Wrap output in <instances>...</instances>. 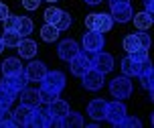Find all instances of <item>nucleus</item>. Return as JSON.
Here are the masks:
<instances>
[{"label":"nucleus","mask_w":154,"mask_h":128,"mask_svg":"<svg viewBox=\"0 0 154 128\" xmlns=\"http://www.w3.org/2000/svg\"><path fill=\"white\" fill-rule=\"evenodd\" d=\"M93 57H95V53H93V51H85V49H81V51L69 61L71 73H73L75 77H81L89 67H93Z\"/></svg>","instance_id":"f257e3e1"},{"label":"nucleus","mask_w":154,"mask_h":128,"mask_svg":"<svg viewBox=\"0 0 154 128\" xmlns=\"http://www.w3.org/2000/svg\"><path fill=\"white\" fill-rule=\"evenodd\" d=\"M85 27L89 30H100V33H108L114 27V18L112 14H103V12H95V14L85 16Z\"/></svg>","instance_id":"f03ea898"},{"label":"nucleus","mask_w":154,"mask_h":128,"mask_svg":"<svg viewBox=\"0 0 154 128\" xmlns=\"http://www.w3.org/2000/svg\"><path fill=\"white\" fill-rule=\"evenodd\" d=\"M126 116H128V110H126V106H124L122 100L108 102V106H106V118H103V120H108L112 126H120Z\"/></svg>","instance_id":"7ed1b4c3"},{"label":"nucleus","mask_w":154,"mask_h":128,"mask_svg":"<svg viewBox=\"0 0 154 128\" xmlns=\"http://www.w3.org/2000/svg\"><path fill=\"white\" fill-rule=\"evenodd\" d=\"M109 94H112L116 100L130 98V94H132V82H130V77H128V75L114 77V79L109 82Z\"/></svg>","instance_id":"20e7f679"},{"label":"nucleus","mask_w":154,"mask_h":128,"mask_svg":"<svg viewBox=\"0 0 154 128\" xmlns=\"http://www.w3.org/2000/svg\"><path fill=\"white\" fill-rule=\"evenodd\" d=\"M103 75H106V73H101L100 69L89 67L83 75H81V79H83V88H85V90H89V91L101 90V85H103Z\"/></svg>","instance_id":"39448f33"},{"label":"nucleus","mask_w":154,"mask_h":128,"mask_svg":"<svg viewBox=\"0 0 154 128\" xmlns=\"http://www.w3.org/2000/svg\"><path fill=\"white\" fill-rule=\"evenodd\" d=\"M51 112H49V106L47 104H38L35 110H32V116L29 120V126H35V128H43V126H51Z\"/></svg>","instance_id":"423d86ee"},{"label":"nucleus","mask_w":154,"mask_h":128,"mask_svg":"<svg viewBox=\"0 0 154 128\" xmlns=\"http://www.w3.org/2000/svg\"><path fill=\"white\" fill-rule=\"evenodd\" d=\"M103 43H106V39H103V33H100V30H89V33L83 35V49L85 51L97 53L103 49Z\"/></svg>","instance_id":"0eeeda50"},{"label":"nucleus","mask_w":154,"mask_h":128,"mask_svg":"<svg viewBox=\"0 0 154 128\" xmlns=\"http://www.w3.org/2000/svg\"><path fill=\"white\" fill-rule=\"evenodd\" d=\"M41 83L45 88H49V90H53L55 94H61L63 88H65V73L63 71H47L45 79Z\"/></svg>","instance_id":"6e6552de"},{"label":"nucleus","mask_w":154,"mask_h":128,"mask_svg":"<svg viewBox=\"0 0 154 128\" xmlns=\"http://www.w3.org/2000/svg\"><path fill=\"white\" fill-rule=\"evenodd\" d=\"M47 65L43 63V61H31L26 67H24V75H26V79L29 82H43L47 75Z\"/></svg>","instance_id":"1a4fd4ad"},{"label":"nucleus","mask_w":154,"mask_h":128,"mask_svg":"<svg viewBox=\"0 0 154 128\" xmlns=\"http://www.w3.org/2000/svg\"><path fill=\"white\" fill-rule=\"evenodd\" d=\"M79 51H81V49H79V45H77L73 39H65V41H61L59 47H57V55H59V59L67 61V63H69Z\"/></svg>","instance_id":"9d476101"},{"label":"nucleus","mask_w":154,"mask_h":128,"mask_svg":"<svg viewBox=\"0 0 154 128\" xmlns=\"http://www.w3.org/2000/svg\"><path fill=\"white\" fill-rule=\"evenodd\" d=\"M109 14L114 18V23H128V21H132V16H134V10H132L130 2H124V4H114Z\"/></svg>","instance_id":"9b49d317"},{"label":"nucleus","mask_w":154,"mask_h":128,"mask_svg":"<svg viewBox=\"0 0 154 128\" xmlns=\"http://www.w3.org/2000/svg\"><path fill=\"white\" fill-rule=\"evenodd\" d=\"M26 83H29V79L24 75V71L18 73V75H4V79H2V85H6L8 90H12L16 96L26 88Z\"/></svg>","instance_id":"f8f14e48"},{"label":"nucleus","mask_w":154,"mask_h":128,"mask_svg":"<svg viewBox=\"0 0 154 128\" xmlns=\"http://www.w3.org/2000/svg\"><path fill=\"white\" fill-rule=\"evenodd\" d=\"M93 67L100 69L101 73H109L114 69V57L109 53H103V51H97L95 57H93Z\"/></svg>","instance_id":"ddd939ff"},{"label":"nucleus","mask_w":154,"mask_h":128,"mask_svg":"<svg viewBox=\"0 0 154 128\" xmlns=\"http://www.w3.org/2000/svg\"><path fill=\"white\" fill-rule=\"evenodd\" d=\"M106 106H108L106 100L95 98L87 104V114L91 116L93 120H103V118H106Z\"/></svg>","instance_id":"4468645a"},{"label":"nucleus","mask_w":154,"mask_h":128,"mask_svg":"<svg viewBox=\"0 0 154 128\" xmlns=\"http://www.w3.org/2000/svg\"><path fill=\"white\" fill-rule=\"evenodd\" d=\"M16 51L20 53V57H23V59H32V57L37 55L38 47H37V43H35V41L23 37V39H20V43L16 45Z\"/></svg>","instance_id":"2eb2a0df"},{"label":"nucleus","mask_w":154,"mask_h":128,"mask_svg":"<svg viewBox=\"0 0 154 128\" xmlns=\"http://www.w3.org/2000/svg\"><path fill=\"white\" fill-rule=\"evenodd\" d=\"M2 75H18V73H23L24 67L20 65V59H16V57H8V59L2 61Z\"/></svg>","instance_id":"dca6fc26"},{"label":"nucleus","mask_w":154,"mask_h":128,"mask_svg":"<svg viewBox=\"0 0 154 128\" xmlns=\"http://www.w3.org/2000/svg\"><path fill=\"white\" fill-rule=\"evenodd\" d=\"M32 110H35V108H31V106H24V104L18 106V108L14 110V114H12L16 126H29V120H31V116H32Z\"/></svg>","instance_id":"f3484780"},{"label":"nucleus","mask_w":154,"mask_h":128,"mask_svg":"<svg viewBox=\"0 0 154 128\" xmlns=\"http://www.w3.org/2000/svg\"><path fill=\"white\" fill-rule=\"evenodd\" d=\"M20 104L31 106V108H37L41 104V96H38V90H31V88H24L20 91Z\"/></svg>","instance_id":"a211bd4d"},{"label":"nucleus","mask_w":154,"mask_h":128,"mask_svg":"<svg viewBox=\"0 0 154 128\" xmlns=\"http://www.w3.org/2000/svg\"><path fill=\"white\" fill-rule=\"evenodd\" d=\"M120 67H122V73H124V75H128V77H138L140 75V65L132 59L130 55L122 59V65H120Z\"/></svg>","instance_id":"6ab92c4d"},{"label":"nucleus","mask_w":154,"mask_h":128,"mask_svg":"<svg viewBox=\"0 0 154 128\" xmlns=\"http://www.w3.org/2000/svg\"><path fill=\"white\" fill-rule=\"evenodd\" d=\"M14 100H16L14 91L8 90L6 85L0 83V108H2V110H10V106L14 104Z\"/></svg>","instance_id":"aec40b11"},{"label":"nucleus","mask_w":154,"mask_h":128,"mask_svg":"<svg viewBox=\"0 0 154 128\" xmlns=\"http://www.w3.org/2000/svg\"><path fill=\"white\" fill-rule=\"evenodd\" d=\"M49 112H51V116H57V118H63L65 114L69 112V104H67L65 100L57 98V100H53V102L49 104Z\"/></svg>","instance_id":"412c9836"},{"label":"nucleus","mask_w":154,"mask_h":128,"mask_svg":"<svg viewBox=\"0 0 154 128\" xmlns=\"http://www.w3.org/2000/svg\"><path fill=\"white\" fill-rule=\"evenodd\" d=\"M85 122H83V116L79 112H67L63 116V126L67 128H81Z\"/></svg>","instance_id":"4be33fe9"},{"label":"nucleus","mask_w":154,"mask_h":128,"mask_svg":"<svg viewBox=\"0 0 154 128\" xmlns=\"http://www.w3.org/2000/svg\"><path fill=\"white\" fill-rule=\"evenodd\" d=\"M59 33H61V30L57 29L55 24H49V23H47L45 27L41 29V39H43L45 43H53V41H57V39H59Z\"/></svg>","instance_id":"5701e85b"},{"label":"nucleus","mask_w":154,"mask_h":128,"mask_svg":"<svg viewBox=\"0 0 154 128\" xmlns=\"http://www.w3.org/2000/svg\"><path fill=\"white\" fill-rule=\"evenodd\" d=\"M132 18H134V24H136V29H138V30H148L150 27H152V21H150V16L146 14V10H144V12H138V14H134Z\"/></svg>","instance_id":"b1692460"},{"label":"nucleus","mask_w":154,"mask_h":128,"mask_svg":"<svg viewBox=\"0 0 154 128\" xmlns=\"http://www.w3.org/2000/svg\"><path fill=\"white\" fill-rule=\"evenodd\" d=\"M16 33L20 37H29L32 33V21L29 16H18V27H16Z\"/></svg>","instance_id":"393cba45"},{"label":"nucleus","mask_w":154,"mask_h":128,"mask_svg":"<svg viewBox=\"0 0 154 128\" xmlns=\"http://www.w3.org/2000/svg\"><path fill=\"white\" fill-rule=\"evenodd\" d=\"M0 37H2L4 47H16L18 43H20V39H23L16 30H4V35H0Z\"/></svg>","instance_id":"a878e982"},{"label":"nucleus","mask_w":154,"mask_h":128,"mask_svg":"<svg viewBox=\"0 0 154 128\" xmlns=\"http://www.w3.org/2000/svg\"><path fill=\"white\" fill-rule=\"evenodd\" d=\"M38 96H41V104H51L53 100L59 98V94H55L53 90H49V88H45L43 83H41V88H38Z\"/></svg>","instance_id":"bb28decb"},{"label":"nucleus","mask_w":154,"mask_h":128,"mask_svg":"<svg viewBox=\"0 0 154 128\" xmlns=\"http://www.w3.org/2000/svg\"><path fill=\"white\" fill-rule=\"evenodd\" d=\"M140 79H142V88H144V90H154V67H150L146 71V73H140Z\"/></svg>","instance_id":"cd10ccee"},{"label":"nucleus","mask_w":154,"mask_h":128,"mask_svg":"<svg viewBox=\"0 0 154 128\" xmlns=\"http://www.w3.org/2000/svg\"><path fill=\"white\" fill-rule=\"evenodd\" d=\"M124 49L128 53H134L136 49H142L140 43H138V39H136V35H126V37H124Z\"/></svg>","instance_id":"c85d7f7f"},{"label":"nucleus","mask_w":154,"mask_h":128,"mask_svg":"<svg viewBox=\"0 0 154 128\" xmlns=\"http://www.w3.org/2000/svg\"><path fill=\"white\" fill-rule=\"evenodd\" d=\"M59 16H61V10H59V8H57V6H49V8L45 10V23L55 24Z\"/></svg>","instance_id":"c756f323"},{"label":"nucleus","mask_w":154,"mask_h":128,"mask_svg":"<svg viewBox=\"0 0 154 128\" xmlns=\"http://www.w3.org/2000/svg\"><path fill=\"white\" fill-rule=\"evenodd\" d=\"M69 24H71V14H69V12H65V10H61V16L57 18L55 27H57L59 30H67V29H69Z\"/></svg>","instance_id":"7c9ffc66"},{"label":"nucleus","mask_w":154,"mask_h":128,"mask_svg":"<svg viewBox=\"0 0 154 128\" xmlns=\"http://www.w3.org/2000/svg\"><path fill=\"white\" fill-rule=\"evenodd\" d=\"M136 35V39H138V43L142 49H150V45H152V39H150V35H148L146 30H140V33H134Z\"/></svg>","instance_id":"2f4dec72"},{"label":"nucleus","mask_w":154,"mask_h":128,"mask_svg":"<svg viewBox=\"0 0 154 128\" xmlns=\"http://www.w3.org/2000/svg\"><path fill=\"white\" fill-rule=\"evenodd\" d=\"M120 126H124V128H140V126H142V120L136 118V116H126Z\"/></svg>","instance_id":"473e14b6"},{"label":"nucleus","mask_w":154,"mask_h":128,"mask_svg":"<svg viewBox=\"0 0 154 128\" xmlns=\"http://www.w3.org/2000/svg\"><path fill=\"white\" fill-rule=\"evenodd\" d=\"M2 23H4V30H16V27H18V16L8 14Z\"/></svg>","instance_id":"72a5a7b5"},{"label":"nucleus","mask_w":154,"mask_h":128,"mask_svg":"<svg viewBox=\"0 0 154 128\" xmlns=\"http://www.w3.org/2000/svg\"><path fill=\"white\" fill-rule=\"evenodd\" d=\"M16 126L14 124V118H12V114H8V110L4 112V116L0 118V128H12Z\"/></svg>","instance_id":"f704fd0d"},{"label":"nucleus","mask_w":154,"mask_h":128,"mask_svg":"<svg viewBox=\"0 0 154 128\" xmlns=\"http://www.w3.org/2000/svg\"><path fill=\"white\" fill-rule=\"evenodd\" d=\"M128 55H130V57L136 61V63H140V61H144V59L148 57V49H136L134 53H128Z\"/></svg>","instance_id":"c9c22d12"},{"label":"nucleus","mask_w":154,"mask_h":128,"mask_svg":"<svg viewBox=\"0 0 154 128\" xmlns=\"http://www.w3.org/2000/svg\"><path fill=\"white\" fill-rule=\"evenodd\" d=\"M144 6H146V14L150 16V21L154 24V0H144Z\"/></svg>","instance_id":"e433bc0d"},{"label":"nucleus","mask_w":154,"mask_h":128,"mask_svg":"<svg viewBox=\"0 0 154 128\" xmlns=\"http://www.w3.org/2000/svg\"><path fill=\"white\" fill-rule=\"evenodd\" d=\"M38 4H41V0H23V6L26 10H37Z\"/></svg>","instance_id":"4c0bfd02"},{"label":"nucleus","mask_w":154,"mask_h":128,"mask_svg":"<svg viewBox=\"0 0 154 128\" xmlns=\"http://www.w3.org/2000/svg\"><path fill=\"white\" fill-rule=\"evenodd\" d=\"M138 65H140V73H146L148 69L152 67V61H150V57H146V59H144V61H140Z\"/></svg>","instance_id":"58836bf2"},{"label":"nucleus","mask_w":154,"mask_h":128,"mask_svg":"<svg viewBox=\"0 0 154 128\" xmlns=\"http://www.w3.org/2000/svg\"><path fill=\"white\" fill-rule=\"evenodd\" d=\"M8 14H10V12H8V6L2 2V0H0V21H4Z\"/></svg>","instance_id":"ea45409f"},{"label":"nucleus","mask_w":154,"mask_h":128,"mask_svg":"<svg viewBox=\"0 0 154 128\" xmlns=\"http://www.w3.org/2000/svg\"><path fill=\"white\" fill-rule=\"evenodd\" d=\"M124 2H130V0H109V6H114V4H124Z\"/></svg>","instance_id":"a19ab883"},{"label":"nucleus","mask_w":154,"mask_h":128,"mask_svg":"<svg viewBox=\"0 0 154 128\" xmlns=\"http://www.w3.org/2000/svg\"><path fill=\"white\" fill-rule=\"evenodd\" d=\"M85 2H87V4H91V6H93V4H100L101 0H85Z\"/></svg>","instance_id":"79ce46f5"},{"label":"nucleus","mask_w":154,"mask_h":128,"mask_svg":"<svg viewBox=\"0 0 154 128\" xmlns=\"http://www.w3.org/2000/svg\"><path fill=\"white\" fill-rule=\"evenodd\" d=\"M4 51V43H2V37H0V53Z\"/></svg>","instance_id":"37998d69"},{"label":"nucleus","mask_w":154,"mask_h":128,"mask_svg":"<svg viewBox=\"0 0 154 128\" xmlns=\"http://www.w3.org/2000/svg\"><path fill=\"white\" fill-rule=\"evenodd\" d=\"M150 100L154 102V90H150Z\"/></svg>","instance_id":"c03bdc74"},{"label":"nucleus","mask_w":154,"mask_h":128,"mask_svg":"<svg viewBox=\"0 0 154 128\" xmlns=\"http://www.w3.org/2000/svg\"><path fill=\"white\" fill-rule=\"evenodd\" d=\"M4 112H6V110H2V108H0V118H2V116H4Z\"/></svg>","instance_id":"a18cd8bd"},{"label":"nucleus","mask_w":154,"mask_h":128,"mask_svg":"<svg viewBox=\"0 0 154 128\" xmlns=\"http://www.w3.org/2000/svg\"><path fill=\"white\" fill-rule=\"evenodd\" d=\"M47 2H51V4H53V2H57V0H47Z\"/></svg>","instance_id":"49530a36"},{"label":"nucleus","mask_w":154,"mask_h":128,"mask_svg":"<svg viewBox=\"0 0 154 128\" xmlns=\"http://www.w3.org/2000/svg\"><path fill=\"white\" fill-rule=\"evenodd\" d=\"M152 126H154V112H152Z\"/></svg>","instance_id":"de8ad7c7"}]
</instances>
